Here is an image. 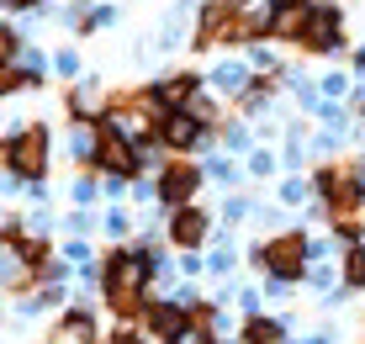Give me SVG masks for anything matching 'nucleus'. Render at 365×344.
<instances>
[{"label":"nucleus","mask_w":365,"mask_h":344,"mask_svg":"<svg viewBox=\"0 0 365 344\" xmlns=\"http://www.w3.org/2000/svg\"><path fill=\"white\" fill-rule=\"evenodd\" d=\"M48 159H53V127L48 122H21V127H11V133L0 138V164H6V175H16L21 186L43 181Z\"/></svg>","instance_id":"obj_1"},{"label":"nucleus","mask_w":365,"mask_h":344,"mask_svg":"<svg viewBox=\"0 0 365 344\" xmlns=\"http://www.w3.org/2000/svg\"><path fill=\"white\" fill-rule=\"evenodd\" d=\"M249 260H255V270L265 275V281L297 286V281H307L312 238L302 233V228H286V233H275V238H265V244H255V249H249Z\"/></svg>","instance_id":"obj_2"},{"label":"nucleus","mask_w":365,"mask_h":344,"mask_svg":"<svg viewBox=\"0 0 365 344\" xmlns=\"http://www.w3.org/2000/svg\"><path fill=\"white\" fill-rule=\"evenodd\" d=\"M201 181H207V170H201V164H191V154H170L165 164H159V175H154L159 207L175 212V207H185V201H196Z\"/></svg>","instance_id":"obj_3"},{"label":"nucleus","mask_w":365,"mask_h":344,"mask_svg":"<svg viewBox=\"0 0 365 344\" xmlns=\"http://www.w3.org/2000/svg\"><path fill=\"white\" fill-rule=\"evenodd\" d=\"M302 54H339L344 48V11L339 6H307V27L297 37Z\"/></svg>","instance_id":"obj_4"},{"label":"nucleus","mask_w":365,"mask_h":344,"mask_svg":"<svg viewBox=\"0 0 365 344\" xmlns=\"http://www.w3.org/2000/svg\"><path fill=\"white\" fill-rule=\"evenodd\" d=\"M159 143H165V154H191V148L212 143V127L196 111H170V122L159 127Z\"/></svg>","instance_id":"obj_5"},{"label":"nucleus","mask_w":365,"mask_h":344,"mask_svg":"<svg viewBox=\"0 0 365 344\" xmlns=\"http://www.w3.org/2000/svg\"><path fill=\"white\" fill-rule=\"evenodd\" d=\"M207 233H212V212H201L196 207V201H185V207H175L170 212V223H165V238H170V244L175 249H201V244H207Z\"/></svg>","instance_id":"obj_6"},{"label":"nucleus","mask_w":365,"mask_h":344,"mask_svg":"<svg viewBox=\"0 0 365 344\" xmlns=\"http://www.w3.org/2000/svg\"><path fill=\"white\" fill-rule=\"evenodd\" d=\"M143 328L154 334V344H175L185 328H191V318H185V308H180L175 297H165V302L154 297V308L143 313Z\"/></svg>","instance_id":"obj_7"},{"label":"nucleus","mask_w":365,"mask_h":344,"mask_svg":"<svg viewBox=\"0 0 365 344\" xmlns=\"http://www.w3.org/2000/svg\"><path fill=\"white\" fill-rule=\"evenodd\" d=\"M201 85H207V80H201L196 69H180V74H165V80L154 85V96L165 101L170 111H185V106H191V101L201 96Z\"/></svg>","instance_id":"obj_8"},{"label":"nucleus","mask_w":365,"mask_h":344,"mask_svg":"<svg viewBox=\"0 0 365 344\" xmlns=\"http://www.w3.org/2000/svg\"><path fill=\"white\" fill-rule=\"evenodd\" d=\"M58 339H69V344H101L106 334L96 328V308H85V302H80V308H69L64 318H58Z\"/></svg>","instance_id":"obj_9"},{"label":"nucleus","mask_w":365,"mask_h":344,"mask_svg":"<svg viewBox=\"0 0 365 344\" xmlns=\"http://www.w3.org/2000/svg\"><path fill=\"white\" fill-rule=\"evenodd\" d=\"M32 281H37V270L16 254V244H6L0 249V291H27Z\"/></svg>","instance_id":"obj_10"},{"label":"nucleus","mask_w":365,"mask_h":344,"mask_svg":"<svg viewBox=\"0 0 365 344\" xmlns=\"http://www.w3.org/2000/svg\"><path fill=\"white\" fill-rule=\"evenodd\" d=\"M238 344H286V323H281V318H259V313H249L244 339H238Z\"/></svg>","instance_id":"obj_11"},{"label":"nucleus","mask_w":365,"mask_h":344,"mask_svg":"<svg viewBox=\"0 0 365 344\" xmlns=\"http://www.w3.org/2000/svg\"><path fill=\"white\" fill-rule=\"evenodd\" d=\"M339 281L344 291H365V244H349L339 254Z\"/></svg>","instance_id":"obj_12"},{"label":"nucleus","mask_w":365,"mask_h":344,"mask_svg":"<svg viewBox=\"0 0 365 344\" xmlns=\"http://www.w3.org/2000/svg\"><path fill=\"white\" fill-rule=\"evenodd\" d=\"M249 80H255V74H249L244 64H233V59H228V64H217V69H212V85H217L222 96H233V101L244 96V85H249Z\"/></svg>","instance_id":"obj_13"},{"label":"nucleus","mask_w":365,"mask_h":344,"mask_svg":"<svg viewBox=\"0 0 365 344\" xmlns=\"http://www.w3.org/2000/svg\"><path fill=\"white\" fill-rule=\"evenodd\" d=\"M16 254H21L27 265H32V270H43V265L53 260V244H48L43 233H27V238H16Z\"/></svg>","instance_id":"obj_14"},{"label":"nucleus","mask_w":365,"mask_h":344,"mask_svg":"<svg viewBox=\"0 0 365 344\" xmlns=\"http://www.w3.org/2000/svg\"><path fill=\"white\" fill-rule=\"evenodd\" d=\"M101 233L122 244V238L133 233V212H128V207H106V212H101Z\"/></svg>","instance_id":"obj_15"},{"label":"nucleus","mask_w":365,"mask_h":344,"mask_svg":"<svg viewBox=\"0 0 365 344\" xmlns=\"http://www.w3.org/2000/svg\"><path fill=\"white\" fill-rule=\"evenodd\" d=\"M21 48H27V37H21L16 27H6V21H0V64H16V59H21Z\"/></svg>","instance_id":"obj_16"},{"label":"nucleus","mask_w":365,"mask_h":344,"mask_svg":"<svg viewBox=\"0 0 365 344\" xmlns=\"http://www.w3.org/2000/svg\"><path fill=\"white\" fill-rule=\"evenodd\" d=\"M207 181H217V186H238L244 175H238V164H233V159H222V154H217V159L207 164Z\"/></svg>","instance_id":"obj_17"},{"label":"nucleus","mask_w":365,"mask_h":344,"mask_svg":"<svg viewBox=\"0 0 365 344\" xmlns=\"http://www.w3.org/2000/svg\"><path fill=\"white\" fill-rule=\"evenodd\" d=\"M53 74L58 80H80V54H74V48H58L53 54Z\"/></svg>","instance_id":"obj_18"},{"label":"nucleus","mask_w":365,"mask_h":344,"mask_svg":"<svg viewBox=\"0 0 365 344\" xmlns=\"http://www.w3.org/2000/svg\"><path fill=\"white\" fill-rule=\"evenodd\" d=\"M233 265H238V249L228 244V238H222V244H217V249H212V260H207V270H217V275H228V270H233Z\"/></svg>","instance_id":"obj_19"},{"label":"nucleus","mask_w":365,"mask_h":344,"mask_svg":"<svg viewBox=\"0 0 365 344\" xmlns=\"http://www.w3.org/2000/svg\"><path fill=\"white\" fill-rule=\"evenodd\" d=\"M101 186H106V181H96V170H91V175H80V181H74V186H69V196H74V201H80V207H91V201H96V191H101Z\"/></svg>","instance_id":"obj_20"},{"label":"nucleus","mask_w":365,"mask_h":344,"mask_svg":"<svg viewBox=\"0 0 365 344\" xmlns=\"http://www.w3.org/2000/svg\"><path fill=\"white\" fill-rule=\"evenodd\" d=\"M222 143H228L233 154H244V148H249V127L244 122H222Z\"/></svg>","instance_id":"obj_21"},{"label":"nucleus","mask_w":365,"mask_h":344,"mask_svg":"<svg viewBox=\"0 0 365 344\" xmlns=\"http://www.w3.org/2000/svg\"><path fill=\"white\" fill-rule=\"evenodd\" d=\"M281 201H286V207L307 201V181H302V175H286V181H281Z\"/></svg>","instance_id":"obj_22"},{"label":"nucleus","mask_w":365,"mask_h":344,"mask_svg":"<svg viewBox=\"0 0 365 344\" xmlns=\"http://www.w3.org/2000/svg\"><path fill=\"white\" fill-rule=\"evenodd\" d=\"M275 170H281V164H275V154H255V159H249V175H255V181H270Z\"/></svg>","instance_id":"obj_23"},{"label":"nucleus","mask_w":365,"mask_h":344,"mask_svg":"<svg viewBox=\"0 0 365 344\" xmlns=\"http://www.w3.org/2000/svg\"><path fill=\"white\" fill-rule=\"evenodd\" d=\"M101 344H143V334H138L133 323H117V328H111V334L101 339Z\"/></svg>","instance_id":"obj_24"},{"label":"nucleus","mask_w":365,"mask_h":344,"mask_svg":"<svg viewBox=\"0 0 365 344\" xmlns=\"http://www.w3.org/2000/svg\"><path fill=\"white\" fill-rule=\"evenodd\" d=\"M318 91L329 96V101H339V96H349V74H329V80H323Z\"/></svg>","instance_id":"obj_25"},{"label":"nucleus","mask_w":365,"mask_h":344,"mask_svg":"<svg viewBox=\"0 0 365 344\" xmlns=\"http://www.w3.org/2000/svg\"><path fill=\"white\" fill-rule=\"evenodd\" d=\"M64 260H69V265H91V244H85V238H69V244H64Z\"/></svg>","instance_id":"obj_26"},{"label":"nucleus","mask_w":365,"mask_h":344,"mask_svg":"<svg viewBox=\"0 0 365 344\" xmlns=\"http://www.w3.org/2000/svg\"><path fill=\"white\" fill-rule=\"evenodd\" d=\"M244 212H249V201H244V196H233L228 207H222V223H238V218H244Z\"/></svg>","instance_id":"obj_27"},{"label":"nucleus","mask_w":365,"mask_h":344,"mask_svg":"<svg viewBox=\"0 0 365 344\" xmlns=\"http://www.w3.org/2000/svg\"><path fill=\"white\" fill-rule=\"evenodd\" d=\"M175 344H217V339H212V334H201V328H185V334L175 339Z\"/></svg>","instance_id":"obj_28"},{"label":"nucleus","mask_w":365,"mask_h":344,"mask_svg":"<svg viewBox=\"0 0 365 344\" xmlns=\"http://www.w3.org/2000/svg\"><path fill=\"white\" fill-rule=\"evenodd\" d=\"M37 6H48V0H11V11H37Z\"/></svg>","instance_id":"obj_29"},{"label":"nucleus","mask_w":365,"mask_h":344,"mask_svg":"<svg viewBox=\"0 0 365 344\" xmlns=\"http://www.w3.org/2000/svg\"><path fill=\"white\" fill-rule=\"evenodd\" d=\"M265 6H275V11H281V6H312V0H265Z\"/></svg>","instance_id":"obj_30"},{"label":"nucleus","mask_w":365,"mask_h":344,"mask_svg":"<svg viewBox=\"0 0 365 344\" xmlns=\"http://www.w3.org/2000/svg\"><path fill=\"white\" fill-rule=\"evenodd\" d=\"M355 74H365V48H360V54H355Z\"/></svg>","instance_id":"obj_31"}]
</instances>
